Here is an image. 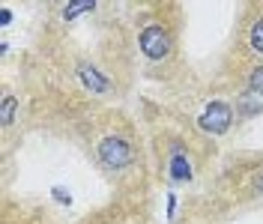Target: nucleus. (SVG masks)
<instances>
[{
    "label": "nucleus",
    "instance_id": "obj_11",
    "mask_svg": "<svg viewBox=\"0 0 263 224\" xmlns=\"http://www.w3.org/2000/svg\"><path fill=\"white\" fill-rule=\"evenodd\" d=\"M12 21V12L9 9H0V24H9Z\"/></svg>",
    "mask_w": 263,
    "mask_h": 224
},
{
    "label": "nucleus",
    "instance_id": "obj_9",
    "mask_svg": "<svg viewBox=\"0 0 263 224\" xmlns=\"http://www.w3.org/2000/svg\"><path fill=\"white\" fill-rule=\"evenodd\" d=\"M251 90H257V93H263V66H260V69H254V72H251Z\"/></svg>",
    "mask_w": 263,
    "mask_h": 224
},
{
    "label": "nucleus",
    "instance_id": "obj_2",
    "mask_svg": "<svg viewBox=\"0 0 263 224\" xmlns=\"http://www.w3.org/2000/svg\"><path fill=\"white\" fill-rule=\"evenodd\" d=\"M233 120V108L228 102H206V108L197 114V126L210 135H224Z\"/></svg>",
    "mask_w": 263,
    "mask_h": 224
},
{
    "label": "nucleus",
    "instance_id": "obj_6",
    "mask_svg": "<svg viewBox=\"0 0 263 224\" xmlns=\"http://www.w3.org/2000/svg\"><path fill=\"white\" fill-rule=\"evenodd\" d=\"M93 6H96L93 0H78V3H66V6H63V18H66V21H72L75 15H81V12H90Z\"/></svg>",
    "mask_w": 263,
    "mask_h": 224
},
{
    "label": "nucleus",
    "instance_id": "obj_3",
    "mask_svg": "<svg viewBox=\"0 0 263 224\" xmlns=\"http://www.w3.org/2000/svg\"><path fill=\"white\" fill-rule=\"evenodd\" d=\"M138 42H141V51L147 54L149 60H164L167 51H171V36H167V30H164L162 24L144 27L141 36H138Z\"/></svg>",
    "mask_w": 263,
    "mask_h": 224
},
{
    "label": "nucleus",
    "instance_id": "obj_7",
    "mask_svg": "<svg viewBox=\"0 0 263 224\" xmlns=\"http://www.w3.org/2000/svg\"><path fill=\"white\" fill-rule=\"evenodd\" d=\"M248 42H251V48L260 51L263 54V18H257L254 24H251V30H248Z\"/></svg>",
    "mask_w": 263,
    "mask_h": 224
},
{
    "label": "nucleus",
    "instance_id": "obj_8",
    "mask_svg": "<svg viewBox=\"0 0 263 224\" xmlns=\"http://www.w3.org/2000/svg\"><path fill=\"white\" fill-rule=\"evenodd\" d=\"M15 99L12 96H6L3 99V114H0V123H3V126H9V123H12V117H15Z\"/></svg>",
    "mask_w": 263,
    "mask_h": 224
},
{
    "label": "nucleus",
    "instance_id": "obj_10",
    "mask_svg": "<svg viewBox=\"0 0 263 224\" xmlns=\"http://www.w3.org/2000/svg\"><path fill=\"white\" fill-rule=\"evenodd\" d=\"M251 189H254V194H263V167L251 176Z\"/></svg>",
    "mask_w": 263,
    "mask_h": 224
},
{
    "label": "nucleus",
    "instance_id": "obj_5",
    "mask_svg": "<svg viewBox=\"0 0 263 224\" xmlns=\"http://www.w3.org/2000/svg\"><path fill=\"white\" fill-rule=\"evenodd\" d=\"M171 176H174L177 182L192 179V167H189V159H185V156H174V159H171Z\"/></svg>",
    "mask_w": 263,
    "mask_h": 224
},
{
    "label": "nucleus",
    "instance_id": "obj_4",
    "mask_svg": "<svg viewBox=\"0 0 263 224\" xmlns=\"http://www.w3.org/2000/svg\"><path fill=\"white\" fill-rule=\"evenodd\" d=\"M78 78H81V84L90 90V93H111V81L105 78L96 66L81 63L78 66Z\"/></svg>",
    "mask_w": 263,
    "mask_h": 224
},
{
    "label": "nucleus",
    "instance_id": "obj_1",
    "mask_svg": "<svg viewBox=\"0 0 263 224\" xmlns=\"http://www.w3.org/2000/svg\"><path fill=\"white\" fill-rule=\"evenodd\" d=\"M132 159H135V150L126 138L120 135H108L99 141V161L111 171H120V167H129Z\"/></svg>",
    "mask_w": 263,
    "mask_h": 224
}]
</instances>
